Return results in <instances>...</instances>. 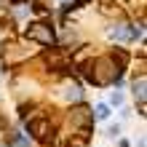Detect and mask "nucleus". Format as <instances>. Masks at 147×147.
<instances>
[{
    "instance_id": "f257e3e1",
    "label": "nucleus",
    "mask_w": 147,
    "mask_h": 147,
    "mask_svg": "<svg viewBox=\"0 0 147 147\" xmlns=\"http://www.w3.org/2000/svg\"><path fill=\"white\" fill-rule=\"evenodd\" d=\"M96 115H99V118H102V120H105V118H107V115H110V110H107V107H105V105H99V107H96Z\"/></svg>"
}]
</instances>
